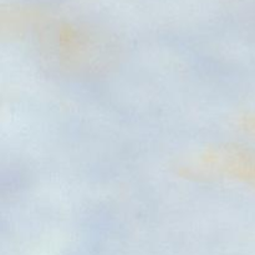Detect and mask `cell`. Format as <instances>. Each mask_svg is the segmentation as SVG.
<instances>
[{"label": "cell", "mask_w": 255, "mask_h": 255, "mask_svg": "<svg viewBox=\"0 0 255 255\" xmlns=\"http://www.w3.org/2000/svg\"><path fill=\"white\" fill-rule=\"evenodd\" d=\"M25 37H31L42 66L69 79L102 76L116 66L121 55L117 41L106 32L42 9Z\"/></svg>", "instance_id": "cell-1"}, {"label": "cell", "mask_w": 255, "mask_h": 255, "mask_svg": "<svg viewBox=\"0 0 255 255\" xmlns=\"http://www.w3.org/2000/svg\"><path fill=\"white\" fill-rule=\"evenodd\" d=\"M176 173L197 182H232L255 188V148L214 143L191 152L174 164Z\"/></svg>", "instance_id": "cell-2"}, {"label": "cell", "mask_w": 255, "mask_h": 255, "mask_svg": "<svg viewBox=\"0 0 255 255\" xmlns=\"http://www.w3.org/2000/svg\"><path fill=\"white\" fill-rule=\"evenodd\" d=\"M238 126L244 133L255 138V109L243 112L239 116Z\"/></svg>", "instance_id": "cell-3"}]
</instances>
